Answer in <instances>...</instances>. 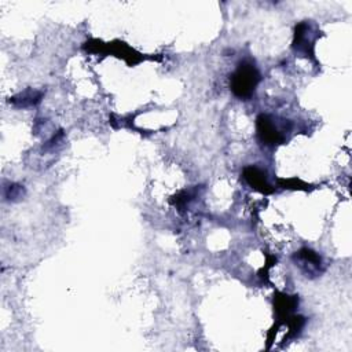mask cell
I'll return each instance as SVG.
<instances>
[{
	"label": "cell",
	"mask_w": 352,
	"mask_h": 352,
	"mask_svg": "<svg viewBox=\"0 0 352 352\" xmlns=\"http://www.w3.org/2000/svg\"><path fill=\"white\" fill-rule=\"evenodd\" d=\"M274 304H275V309L278 314L289 315L298 305V297L280 294V297H276Z\"/></svg>",
	"instance_id": "7"
},
{
	"label": "cell",
	"mask_w": 352,
	"mask_h": 352,
	"mask_svg": "<svg viewBox=\"0 0 352 352\" xmlns=\"http://www.w3.org/2000/svg\"><path fill=\"white\" fill-rule=\"evenodd\" d=\"M242 175H243V179L246 180V183L252 188H254L263 194H270L274 191V188L271 187V184L267 180V173L263 169H260L257 166H246L243 169Z\"/></svg>",
	"instance_id": "5"
},
{
	"label": "cell",
	"mask_w": 352,
	"mask_h": 352,
	"mask_svg": "<svg viewBox=\"0 0 352 352\" xmlns=\"http://www.w3.org/2000/svg\"><path fill=\"white\" fill-rule=\"evenodd\" d=\"M43 98L41 91L36 89H26L23 92H19L10 98V103H12L15 107H30L37 104Z\"/></svg>",
	"instance_id": "6"
},
{
	"label": "cell",
	"mask_w": 352,
	"mask_h": 352,
	"mask_svg": "<svg viewBox=\"0 0 352 352\" xmlns=\"http://www.w3.org/2000/svg\"><path fill=\"white\" fill-rule=\"evenodd\" d=\"M293 261L307 278H316L324 271L322 257L308 248H302L293 254Z\"/></svg>",
	"instance_id": "4"
},
{
	"label": "cell",
	"mask_w": 352,
	"mask_h": 352,
	"mask_svg": "<svg viewBox=\"0 0 352 352\" xmlns=\"http://www.w3.org/2000/svg\"><path fill=\"white\" fill-rule=\"evenodd\" d=\"M6 198L7 199H18L23 195V187L22 186H18V184H10V187H7V191L4 192Z\"/></svg>",
	"instance_id": "8"
},
{
	"label": "cell",
	"mask_w": 352,
	"mask_h": 352,
	"mask_svg": "<svg viewBox=\"0 0 352 352\" xmlns=\"http://www.w3.org/2000/svg\"><path fill=\"white\" fill-rule=\"evenodd\" d=\"M320 36V30L316 25L304 21L296 25L294 37H293V50L296 52L304 54L305 56L314 58L315 54V43Z\"/></svg>",
	"instance_id": "3"
},
{
	"label": "cell",
	"mask_w": 352,
	"mask_h": 352,
	"mask_svg": "<svg viewBox=\"0 0 352 352\" xmlns=\"http://www.w3.org/2000/svg\"><path fill=\"white\" fill-rule=\"evenodd\" d=\"M256 129L258 140L265 146H278L286 140V125L280 126L278 121L270 114H260L256 118Z\"/></svg>",
	"instance_id": "2"
},
{
	"label": "cell",
	"mask_w": 352,
	"mask_h": 352,
	"mask_svg": "<svg viewBox=\"0 0 352 352\" xmlns=\"http://www.w3.org/2000/svg\"><path fill=\"white\" fill-rule=\"evenodd\" d=\"M260 78L261 76L256 65L250 60H242L230 77V88L236 98L248 99L256 91Z\"/></svg>",
	"instance_id": "1"
}]
</instances>
